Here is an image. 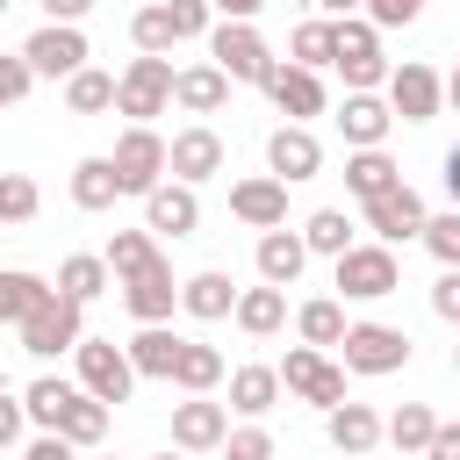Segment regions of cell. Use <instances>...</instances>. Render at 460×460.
Returning a JSON list of instances; mask_svg holds the SVG:
<instances>
[{"mask_svg": "<svg viewBox=\"0 0 460 460\" xmlns=\"http://www.w3.org/2000/svg\"><path fill=\"white\" fill-rule=\"evenodd\" d=\"M331 72L345 79V93H374L388 79V58H381V29H367L359 14L331 22Z\"/></svg>", "mask_w": 460, "mask_h": 460, "instance_id": "obj_1", "label": "cell"}, {"mask_svg": "<svg viewBox=\"0 0 460 460\" xmlns=\"http://www.w3.org/2000/svg\"><path fill=\"white\" fill-rule=\"evenodd\" d=\"M172 108V65L165 58H129L115 72V115H129V129H151V115Z\"/></svg>", "mask_w": 460, "mask_h": 460, "instance_id": "obj_2", "label": "cell"}, {"mask_svg": "<svg viewBox=\"0 0 460 460\" xmlns=\"http://www.w3.org/2000/svg\"><path fill=\"white\" fill-rule=\"evenodd\" d=\"M208 65H216L230 86H259L266 65H273V43H266L252 22H216V29H208Z\"/></svg>", "mask_w": 460, "mask_h": 460, "instance_id": "obj_3", "label": "cell"}, {"mask_svg": "<svg viewBox=\"0 0 460 460\" xmlns=\"http://www.w3.org/2000/svg\"><path fill=\"white\" fill-rule=\"evenodd\" d=\"M331 280H338V295H345V302H381V295H395V288H402V266H395V252H388V244H352V252H338V259H331Z\"/></svg>", "mask_w": 460, "mask_h": 460, "instance_id": "obj_4", "label": "cell"}, {"mask_svg": "<svg viewBox=\"0 0 460 460\" xmlns=\"http://www.w3.org/2000/svg\"><path fill=\"white\" fill-rule=\"evenodd\" d=\"M14 331H22V352L58 359V352H72V345L86 338V309H79V302H65V295L50 288V295H43V302H36V309H29Z\"/></svg>", "mask_w": 460, "mask_h": 460, "instance_id": "obj_5", "label": "cell"}, {"mask_svg": "<svg viewBox=\"0 0 460 460\" xmlns=\"http://www.w3.org/2000/svg\"><path fill=\"white\" fill-rule=\"evenodd\" d=\"M273 381H280L288 395H302L309 410H338V402H345V367H338L331 352H309V345H288V359L273 367Z\"/></svg>", "mask_w": 460, "mask_h": 460, "instance_id": "obj_6", "label": "cell"}, {"mask_svg": "<svg viewBox=\"0 0 460 460\" xmlns=\"http://www.w3.org/2000/svg\"><path fill=\"white\" fill-rule=\"evenodd\" d=\"M338 367H345V374H402V367H410V338H402L395 323H345Z\"/></svg>", "mask_w": 460, "mask_h": 460, "instance_id": "obj_7", "label": "cell"}, {"mask_svg": "<svg viewBox=\"0 0 460 460\" xmlns=\"http://www.w3.org/2000/svg\"><path fill=\"white\" fill-rule=\"evenodd\" d=\"M72 359H79V395H93V402H129V388H137V374H129V359H122V345L115 338H79L72 345Z\"/></svg>", "mask_w": 460, "mask_h": 460, "instance_id": "obj_8", "label": "cell"}, {"mask_svg": "<svg viewBox=\"0 0 460 460\" xmlns=\"http://www.w3.org/2000/svg\"><path fill=\"white\" fill-rule=\"evenodd\" d=\"M381 86H388V101H381V108H388V115H402V122H431V115L446 108V79H438L424 58L388 65V79H381Z\"/></svg>", "mask_w": 460, "mask_h": 460, "instance_id": "obj_9", "label": "cell"}, {"mask_svg": "<svg viewBox=\"0 0 460 460\" xmlns=\"http://www.w3.org/2000/svg\"><path fill=\"white\" fill-rule=\"evenodd\" d=\"M14 58L29 65V79H72V72H79L93 50H86V36H79L72 22H43V29H36V36H29Z\"/></svg>", "mask_w": 460, "mask_h": 460, "instance_id": "obj_10", "label": "cell"}, {"mask_svg": "<svg viewBox=\"0 0 460 460\" xmlns=\"http://www.w3.org/2000/svg\"><path fill=\"white\" fill-rule=\"evenodd\" d=\"M108 165H115V187L144 201V194L165 180V137H158V129H122L115 151H108Z\"/></svg>", "mask_w": 460, "mask_h": 460, "instance_id": "obj_11", "label": "cell"}, {"mask_svg": "<svg viewBox=\"0 0 460 460\" xmlns=\"http://www.w3.org/2000/svg\"><path fill=\"white\" fill-rule=\"evenodd\" d=\"M424 194L410 187V180H395L388 194H374V201H359V223L374 230V244H410L417 230H424Z\"/></svg>", "mask_w": 460, "mask_h": 460, "instance_id": "obj_12", "label": "cell"}, {"mask_svg": "<svg viewBox=\"0 0 460 460\" xmlns=\"http://www.w3.org/2000/svg\"><path fill=\"white\" fill-rule=\"evenodd\" d=\"M223 137L208 129V122H187L172 144H165V180H180V187H201V180H216L223 172Z\"/></svg>", "mask_w": 460, "mask_h": 460, "instance_id": "obj_13", "label": "cell"}, {"mask_svg": "<svg viewBox=\"0 0 460 460\" xmlns=\"http://www.w3.org/2000/svg\"><path fill=\"white\" fill-rule=\"evenodd\" d=\"M316 172H323V144H316V129L280 122V129L266 137V180L295 187V180H316Z\"/></svg>", "mask_w": 460, "mask_h": 460, "instance_id": "obj_14", "label": "cell"}, {"mask_svg": "<svg viewBox=\"0 0 460 460\" xmlns=\"http://www.w3.org/2000/svg\"><path fill=\"white\" fill-rule=\"evenodd\" d=\"M259 86H266V101H273L288 122H302V129H309V115H323V72H302V65H280V58H273Z\"/></svg>", "mask_w": 460, "mask_h": 460, "instance_id": "obj_15", "label": "cell"}, {"mask_svg": "<svg viewBox=\"0 0 460 460\" xmlns=\"http://www.w3.org/2000/svg\"><path fill=\"white\" fill-rule=\"evenodd\" d=\"M144 230H151V237H194V230H201V194L180 187V180H158V187L144 194Z\"/></svg>", "mask_w": 460, "mask_h": 460, "instance_id": "obj_16", "label": "cell"}, {"mask_svg": "<svg viewBox=\"0 0 460 460\" xmlns=\"http://www.w3.org/2000/svg\"><path fill=\"white\" fill-rule=\"evenodd\" d=\"M115 288H122V309H129L137 323H165V316L180 309V280H172L165 259H151L144 273H129V280H115Z\"/></svg>", "mask_w": 460, "mask_h": 460, "instance_id": "obj_17", "label": "cell"}, {"mask_svg": "<svg viewBox=\"0 0 460 460\" xmlns=\"http://www.w3.org/2000/svg\"><path fill=\"white\" fill-rule=\"evenodd\" d=\"M230 431V410L208 395H180L172 402V453H216Z\"/></svg>", "mask_w": 460, "mask_h": 460, "instance_id": "obj_18", "label": "cell"}, {"mask_svg": "<svg viewBox=\"0 0 460 460\" xmlns=\"http://www.w3.org/2000/svg\"><path fill=\"white\" fill-rule=\"evenodd\" d=\"M230 216H237L244 230H288V187L266 180V172H252V180L230 187Z\"/></svg>", "mask_w": 460, "mask_h": 460, "instance_id": "obj_19", "label": "cell"}, {"mask_svg": "<svg viewBox=\"0 0 460 460\" xmlns=\"http://www.w3.org/2000/svg\"><path fill=\"white\" fill-rule=\"evenodd\" d=\"M323 438L345 453V460H367L374 446H381V417H374V402H338V410H323Z\"/></svg>", "mask_w": 460, "mask_h": 460, "instance_id": "obj_20", "label": "cell"}, {"mask_svg": "<svg viewBox=\"0 0 460 460\" xmlns=\"http://www.w3.org/2000/svg\"><path fill=\"white\" fill-rule=\"evenodd\" d=\"M388 129H395V115H388L374 93H345V101H338V137H345V151H381Z\"/></svg>", "mask_w": 460, "mask_h": 460, "instance_id": "obj_21", "label": "cell"}, {"mask_svg": "<svg viewBox=\"0 0 460 460\" xmlns=\"http://www.w3.org/2000/svg\"><path fill=\"white\" fill-rule=\"evenodd\" d=\"M252 259H259V280L280 288V295H288V288L302 280V266H309V252H302L295 230H259V252H252Z\"/></svg>", "mask_w": 460, "mask_h": 460, "instance_id": "obj_22", "label": "cell"}, {"mask_svg": "<svg viewBox=\"0 0 460 460\" xmlns=\"http://www.w3.org/2000/svg\"><path fill=\"white\" fill-rule=\"evenodd\" d=\"M172 352H180V331L172 323H137V338L122 345V359H129L137 381H165L172 374Z\"/></svg>", "mask_w": 460, "mask_h": 460, "instance_id": "obj_23", "label": "cell"}, {"mask_svg": "<svg viewBox=\"0 0 460 460\" xmlns=\"http://www.w3.org/2000/svg\"><path fill=\"white\" fill-rule=\"evenodd\" d=\"M230 323L244 331V338H273L280 323H288V295L280 288H237V302H230Z\"/></svg>", "mask_w": 460, "mask_h": 460, "instance_id": "obj_24", "label": "cell"}, {"mask_svg": "<svg viewBox=\"0 0 460 460\" xmlns=\"http://www.w3.org/2000/svg\"><path fill=\"white\" fill-rule=\"evenodd\" d=\"M223 101H230V79H223L216 65L172 72V108H187V115H223Z\"/></svg>", "mask_w": 460, "mask_h": 460, "instance_id": "obj_25", "label": "cell"}, {"mask_svg": "<svg viewBox=\"0 0 460 460\" xmlns=\"http://www.w3.org/2000/svg\"><path fill=\"white\" fill-rule=\"evenodd\" d=\"M230 302H237V288H230V273H216V266L180 280V309H187L194 323H223V316H230Z\"/></svg>", "mask_w": 460, "mask_h": 460, "instance_id": "obj_26", "label": "cell"}, {"mask_svg": "<svg viewBox=\"0 0 460 460\" xmlns=\"http://www.w3.org/2000/svg\"><path fill=\"white\" fill-rule=\"evenodd\" d=\"M180 395H208L216 381H223V352L216 345H201V338H180V352H172V374H165Z\"/></svg>", "mask_w": 460, "mask_h": 460, "instance_id": "obj_27", "label": "cell"}, {"mask_svg": "<svg viewBox=\"0 0 460 460\" xmlns=\"http://www.w3.org/2000/svg\"><path fill=\"white\" fill-rule=\"evenodd\" d=\"M115 201H122V187H115V165H108V151H101V158H79V165H72V208L101 216V208H115Z\"/></svg>", "mask_w": 460, "mask_h": 460, "instance_id": "obj_28", "label": "cell"}, {"mask_svg": "<svg viewBox=\"0 0 460 460\" xmlns=\"http://www.w3.org/2000/svg\"><path fill=\"white\" fill-rule=\"evenodd\" d=\"M345 323H352V316H345V302H338V295H316V302H302V309H295V331H302V345H309V352H331V345L345 338Z\"/></svg>", "mask_w": 460, "mask_h": 460, "instance_id": "obj_29", "label": "cell"}, {"mask_svg": "<svg viewBox=\"0 0 460 460\" xmlns=\"http://www.w3.org/2000/svg\"><path fill=\"white\" fill-rule=\"evenodd\" d=\"M72 395H79V381H65V374H36V381L22 388V417H29L36 431H58V417H65Z\"/></svg>", "mask_w": 460, "mask_h": 460, "instance_id": "obj_30", "label": "cell"}, {"mask_svg": "<svg viewBox=\"0 0 460 460\" xmlns=\"http://www.w3.org/2000/svg\"><path fill=\"white\" fill-rule=\"evenodd\" d=\"M108 417H115L108 402H93V395H72V402H65V417H58V438H65L72 453H93V446L108 438Z\"/></svg>", "mask_w": 460, "mask_h": 460, "instance_id": "obj_31", "label": "cell"}, {"mask_svg": "<svg viewBox=\"0 0 460 460\" xmlns=\"http://www.w3.org/2000/svg\"><path fill=\"white\" fill-rule=\"evenodd\" d=\"M395 180H402V165H395L388 151H345V194L374 201V194H388Z\"/></svg>", "mask_w": 460, "mask_h": 460, "instance_id": "obj_32", "label": "cell"}, {"mask_svg": "<svg viewBox=\"0 0 460 460\" xmlns=\"http://www.w3.org/2000/svg\"><path fill=\"white\" fill-rule=\"evenodd\" d=\"M273 402H280L273 367H237V374H230V402H223V410H237V417H252V424H259Z\"/></svg>", "mask_w": 460, "mask_h": 460, "instance_id": "obj_33", "label": "cell"}, {"mask_svg": "<svg viewBox=\"0 0 460 460\" xmlns=\"http://www.w3.org/2000/svg\"><path fill=\"white\" fill-rule=\"evenodd\" d=\"M295 237H302V252H316V259H338V252H352V244H359L345 208H316V216H309Z\"/></svg>", "mask_w": 460, "mask_h": 460, "instance_id": "obj_34", "label": "cell"}, {"mask_svg": "<svg viewBox=\"0 0 460 460\" xmlns=\"http://www.w3.org/2000/svg\"><path fill=\"white\" fill-rule=\"evenodd\" d=\"M151 259H165L151 230H115V237H108V252H101V266H108V280H129V273H144Z\"/></svg>", "mask_w": 460, "mask_h": 460, "instance_id": "obj_35", "label": "cell"}, {"mask_svg": "<svg viewBox=\"0 0 460 460\" xmlns=\"http://www.w3.org/2000/svg\"><path fill=\"white\" fill-rule=\"evenodd\" d=\"M50 288H58L65 302H79V309H86V302H101V295H108V266H101L93 252H72V259L58 266V280H50Z\"/></svg>", "mask_w": 460, "mask_h": 460, "instance_id": "obj_36", "label": "cell"}, {"mask_svg": "<svg viewBox=\"0 0 460 460\" xmlns=\"http://www.w3.org/2000/svg\"><path fill=\"white\" fill-rule=\"evenodd\" d=\"M65 108H72V115H108V108H115V72L79 65V72L65 79Z\"/></svg>", "mask_w": 460, "mask_h": 460, "instance_id": "obj_37", "label": "cell"}, {"mask_svg": "<svg viewBox=\"0 0 460 460\" xmlns=\"http://www.w3.org/2000/svg\"><path fill=\"white\" fill-rule=\"evenodd\" d=\"M431 431H438V410H424V402H402V410L381 424V438H388L395 453H410V460L431 446Z\"/></svg>", "mask_w": 460, "mask_h": 460, "instance_id": "obj_38", "label": "cell"}, {"mask_svg": "<svg viewBox=\"0 0 460 460\" xmlns=\"http://www.w3.org/2000/svg\"><path fill=\"white\" fill-rule=\"evenodd\" d=\"M43 295H50L43 273H29V266H0V323H22Z\"/></svg>", "mask_w": 460, "mask_h": 460, "instance_id": "obj_39", "label": "cell"}, {"mask_svg": "<svg viewBox=\"0 0 460 460\" xmlns=\"http://www.w3.org/2000/svg\"><path fill=\"white\" fill-rule=\"evenodd\" d=\"M129 43H137V58H172V14H165V0H151V7H137L129 14Z\"/></svg>", "mask_w": 460, "mask_h": 460, "instance_id": "obj_40", "label": "cell"}, {"mask_svg": "<svg viewBox=\"0 0 460 460\" xmlns=\"http://www.w3.org/2000/svg\"><path fill=\"white\" fill-rule=\"evenodd\" d=\"M288 65H302V72H323V65H331V22H323V14H316V22H295Z\"/></svg>", "mask_w": 460, "mask_h": 460, "instance_id": "obj_41", "label": "cell"}, {"mask_svg": "<svg viewBox=\"0 0 460 460\" xmlns=\"http://www.w3.org/2000/svg\"><path fill=\"white\" fill-rule=\"evenodd\" d=\"M36 208H43V187H36L29 172H0V230H7V223H29Z\"/></svg>", "mask_w": 460, "mask_h": 460, "instance_id": "obj_42", "label": "cell"}, {"mask_svg": "<svg viewBox=\"0 0 460 460\" xmlns=\"http://www.w3.org/2000/svg\"><path fill=\"white\" fill-rule=\"evenodd\" d=\"M417 237H424V252H431L438 266H460V216H453V208H446V216H424Z\"/></svg>", "mask_w": 460, "mask_h": 460, "instance_id": "obj_43", "label": "cell"}, {"mask_svg": "<svg viewBox=\"0 0 460 460\" xmlns=\"http://www.w3.org/2000/svg\"><path fill=\"white\" fill-rule=\"evenodd\" d=\"M223 460H273V431H266V424H237V431H223Z\"/></svg>", "mask_w": 460, "mask_h": 460, "instance_id": "obj_44", "label": "cell"}, {"mask_svg": "<svg viewBox=\"0 0 460 460\" xmlns=\"http://www.w3.org/2000/svg\"><path fill=\"white\" fill-rule=\"evenodd\" d=\"M165 14H172V36H180V43H194V36H208V29H216L208 0H165Z\"/></svg>", "mask_w": 460, "mask_h": 460, "instance_id": "obj_45", "label": "cell"}, {"mask_svg": "<svg viewBox=\"0 0 460 460\" xmlns=\"http://www.w3.org/2000/svg\"><path fill=\"white\" fill-rule=\"evenodd\" d=\"M359 7H367V14H359L367 29H410V22L424 14V0H359Z\"/></svg>", "mask_w": 460, "mask_h": 460, "instance_id": "obj_46", "label": "cell"}, {"mask_svg": "<svg viewBox=\"0 0 460 460\" xmlns=\"http://www.w3.org/2000/svg\"><path fill=\"white\" fill-rule=\"evenodd\" d=\"M29 86H36V79H29V65H22V58H0V108H22V101H29Z\"/></svg>", "mask_w": 460, "mask_h": 460, "instance_id": "obj_47", "label": "cell"}, {"mask_svg": "<svg viewBox=\"0 0 460 460\" xmlns=\"http://www.w3.org/2000/svg\"><path fill=\"white\" fill-rule=\"evenodd\" d=\"M431 309H438L446 323H460V266H446V273L431 280Z\"/></svg>", "mask_w": 460, "mask_h": 460, "instance_id": "obj_48", "label": "cell"}, {"mask_svg": "<svg viewBox=\"0 0 460 460\" xmlns=\"http://www.w3.org/2000/svg\"><path fill=\"white\" fill-rule=\"evenodd\" d=\"M22 424H29V417H22V395H7V388H0V453H14Z\"/></svg>", "mask_w": 460, "mask_h": 460, "instance_id": "obj_49", "label": "cell"}, {"mask_svg": "<svg viewBox=\"0 0 460 460\" xmlns=\"http://www.w3.org/2000/svg\"><path fill=\"white\" fill-rule=\"evenodd\" d=\"M22 460H79V453H72V446H65L58 431H36V438L22 446Z\"/></svg>", "mask_w": 460, "mask_h": 460, "instance_id": "obj_50", "label": "cell"}, {"mask_svg": "<svg viewBox=\"0 0 460 460\" xmlns=\"http://www.w3.org/2000/svg\"><path fill=\"white\" fill-rule=\"evenodd\" d=\"M36 7H43V22H72V29H79V14H86L93 0H36Z\"/></svg>", "mask_w": 460, "mask_h": 460, "instance_id": "obj_51", "label": "cell"}, {"mask_svg": "<svg viewBox=\"0 0 460 460\" xmlns=\"http://www.w3.org/2000/svg\"><path fill=\"white\" fill-rule=\"evenodd\" d=\"M266 0H208V14H223V22H252Z\"/></svg>", "mask_w": 460, "mask_h": 460, "instance_id": "obj_52", "label": "cell"}, {"mask_svg": "<svg viewBox=\"0 0 460 460\" xmlns=\"http://www.w3.org/2000/svg\"><path fill=\"white\" fill-rule=\"evenodd\" d=\"M316 7H323V22H345V14L359 7V0H316Z\"/></svg>", "mask_w": 460, "mask_h": 460, "instance_id": "obj_53", "label": "cell"}, {"mask_svg": "<svg viewBox=\"0 0 460 460\" xmlns=\"http://www.w3.org/2000/svg\"><path fill=\"white\" fill-rule=\"evenodd\" d=\"M417 460H460V453H438V446H424V453H417Z\"/></svg>", "mask_w": 460, "mask_h": 460, "instance_id": "obj_54", "label": "cell"}, {"mask_svg": "<svg viewBox=\"0 0 460 460\" xmlns=\"http://www.w3.org/2000/svg\"><path fill=\"white\" fill-rule=\"evenodd\" d=\"M158 460H187V453H158Z\"/></svg>", "mask_w": 460, "mask_h": 460, "instance_id": "obj_55", "label": "cell"}, {"mask_svg": "<svg viewBox=\"0 0 460 460\" xmlns=\"http://www.w3.org/2000/svg\"><path fill=\"white\" fill-rule=\"evenodd\" d=\"M0 14H7V7H0Z\"/></svg>", "mask_w": 460, "mask_h": 460, "instance_id": "obj_56", "label": "cell"}, {"mask_svg": "<svg viewBox=\"0 0 460 460\" xmlns=\"http://www.w3.org/2000/svg\"><path fill=\"white\" fill-rule=\"evenodd\" d=\"M0 7H7V0H0Z\"/></svg>", "mask_w": 460, "mask_h": 460, "instance_id": "obj_57", "label": "cell"}, {"mask_svg": "<svg viewBox=\"0 0 460 460\" xmlns=\"http://www.w3.org/2000/svg\"><path fill=\"white\" fill-rule=\"evenodd\" d=\"M101 460H108V453H101Z\"/></svg>", "mask_w": 460, "mask_h": 460, "instance_id": "obj_58", "label": "cell"}, {"mask_svg": "<svg viewBox=\"0 0 460 460\" xmlns=\"http://www.w3.org/2000/svg\"><path fill=\"white\" fill-rule=\"evenodd\" d=\"M0 460H7V453H0Z\"/></svg>", "mask_w": 460, "mask_h": 460, "instance_id": "obj_59", "label": "cell"}]
</instances>
